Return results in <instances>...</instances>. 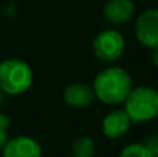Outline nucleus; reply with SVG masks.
Masks as SVG:
<instances>
[{
  "label": "nucleus",
  "mask_w": 158,
  "mask_h": 157,
  "mask_svg": "<svg viewBox=\"0 0 158 157\" xmlns=\"http://www.w3.org/2000/svg\"><path fill=\"white\" fill-rule=\"evenodd\" d=\"M93 92L96 99L104 104H121L133 88L132 77L121 67L104 68L94 77Z\"/></svg>",
  "instance_id": "1"
},
{
  "label": "nucleus",
  "mask_w": 158,
  "mask_h": 157,
  "mask_svg": "<svg viewBox=\"0 0 158 157\" xmlns=\"http://www.w3.org/2000/svg\"><path fill=\"white\" fill-rule=\"evenodd\" d=\"M123 110L132 122H147L158 117V91L151 86L132 88L123 100Z\"/></svg>",
  "instance_id": "2"
},
{
  "label": "nucleus",
  "mask_w": 158,
  "mask_h": 157,
  "mask_svg": "<svg viewBox=\"0 0 158 157\" xmlns=\"http://www.w3.org/2000/svg\"><path fill=\"white\" fill-rule=\"evenodd\" d=\"M135 35L144 47L158 46V8H147L136 19Z\"/></svg>",
  "instance_id": "5"
},
{
  "label": "nucleus",
  "mask_w": 158,
  "mask_h": 157,
  "mask_svg": "<svg viewBox=\"0 0 158 157\" xmlns=\"http://www.w3.org/2000/svg\"><path fill=\"white\" fill-rule=\"evenodd\" d=\"M135 3L132 0H107L103 7V15L110 24L123 25L135 15Z\"/></svg>",
  "instance_id": "7"
},
{
  "label": "nucleus",
  "mask_w": 158,
  "mask_h": 157,
  "mask_svg": "<svg viewBox=\"0 0 158 157\" xmlns=\"http://www.w3.org/2000/svg\"><path fill=\"white\" fill-rule=\"evenodd\" d=\"M119 157H157V156L150 149H147L144 146V143H131L123 147Z\"/></svg>",
  "instance_id": "11"
},
{
  "label": "nucleus",
  "mask_w": 158,
  "mask_h": 157,
  "mask_svg": "<svg viewBox=\"0 0 158 157\" xmlns=\"http://www.w3.org/2000/svg\"><path fill=\"white\" fill-rule=\"evenodd\" d=\"M64 102L74 108H85L96 99L93 88L86 83H71L63 93Z\"/></svg>",
  "instance_id": "9"
},
{
  "label": "nucleus",
  "mask_w": 158,
  "mask_h": 157,
  "mask_svg": "<svg viewBox=\"0 0 158 157\" xmlns=\"http://www.w3.org/2000/svg\"><path fill=\"white\" fill-rule=\"evenodd\" d=\"M96 153V145L89 136H79L72 143L74 157H93Z\"/></svg>",
  "instance_id": "10"
},
{
  "label": "nucleus",
  "mask_w": 158,
  "mask_h": 157,
  "mask_svg": "<svg viewBox=\"0 0 158 157\" xmlns=\"http://www.w3.org/2000/svg\"><path fill=\"white\" fill-rule=\"evenodd\" d=\"M8 127H10V118L7 116H4V114H0V150L8 142V134H7Z\"/></svg>",
  "instance_id": "12"
},
{
  "label": "nucleus",
  "mask_w": 158,
  "mask_h": 157,
  "mask_svg": "<svg viewBox=\"0 0 158 157\" xmlns=\"http://www.w3.org/2000/svg\"><path fill=\"white\" fill-rule=\"evenodd\" d=\"M33 72L25 61L7 58L0 63V91L11 96L22 95L31 88Z\"/></svg>",
  "instance_id": "3"
},
{
  "label": "nucleus",
  "mask_w": 158,
  "mask_h": 157,
  "mask_svg": "<svg viewBox=\"0 0 158 157\" xmlns=\"http://www.w3.org/2000/svg\"><path fill=\"white\" fill-rule=\"evenodd\" d=\"M153 50V53H151V60H153V64L158 68V46L157 47H154V49H151Z\"/></svg>",
  "instance_id": "14"
},
{
  "label": "nucleus",
  "mask_w": 158,
  "mask_h": 157,
  "mask_svg": "<svg viewBox=\"0 0 158 157\" xmlns=\"http://www.w3.org/2000/svg\"><path fill=\"white\" fill-rule=\"evenodd\" d=\"M132 125L131 118L125 110H112L101 121V131L110 139H119L129 131Z\"/></svg>",
  "instance_id": "8"
},
{
  "label": "nucleus",
  "mask_w": 158,
  "mask_h": 157,
  "mask_svg": "<svg viewBox=\"0 0 158 157\" xmlns=\"http://www.w3.org/2000/svg\"><path fill=\"white\" fill-rule=\"evenodd\" d=\"M3 157H42V146L29 136H15L8 139L2 149Z\"/></svg>",
  "instance_id": "6"
},
{
  "label": "nucleus",
  "mask_w": 158,
  "mask_h": 157,
  "mask_svg": "<svg viewBox=\"0 0 158 157\" xmlns=\"http://www.w3.org/2000/svg\"><path fill=\"white\" fill-rule=\"evenodd\" d=\"M144 146L147 147V149H150L151 152L158 157V134H153V135H150L148 138H146Z\"/></svg>",
  "instance_id": "13"
},
{
  "label": "nucleus",
  "mask_w": 158,
  "mask_h": 157,
  "mask_svg": "<svg viewBox=\"0 0 158 157\" xmlns=\"http://www.w3.org/2000/svg\"><path fill=\"white\" fill-rule=\"evenodd\" d=\"M125 38L117 29H104L94 36L92 43L93 54L103 63H114L125 52Z\"/></svg>",
  "instance_id": "4"
}]
</instances>
